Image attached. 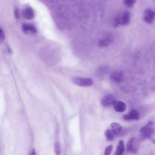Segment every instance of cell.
Returning a JSON list of instances; mask_svg holds the SVG:
<instances>
[{
	"mask_svg": "<svg viewBox=\"0 0 155 155\" xmlns=\"http://www.w3.org/2000/svg\"><path fill=\"white\" fill-rule=\"evenodd\" d=\"M154 134V128L153 123L149 121L146 125L143 126L140 130V136L142 139H150Z\"/></svg>",
	"mask_w": 155,
	"mask_h": 155,
	"instance_id": "6da1fadb",
	"label": "cell"
},
{
	"mask_svg": "<svg viewBox=\"0 0 155 155\" xmlns=\"http://www.w3.org/2000/svg\"><path fill=\"white\" fill-rule=\"evenodd\" d=\"M139 141L136 137H131L127 143V150L131 153H136L139 148Z\"/></svg>",
	"mask_w": 155,
	"mask_h": 155,
	"instance_id": "7a4b0ae2",
	"label": "cell"
},
{
	"mask_svg": "<svg viewBox=\"0 0 155 155\" xmlns=\"http://www.w3.org/2000/svg\"><path fill=\"white\" fill-rule=\"evenodd\" d=\"M72 81L76 85L81 87H89L93 84V80L90 78L75 77L73 78Z\"/></svg>",
	"mask_w": 155,
	"mask_h": 155,
	"instance_id": "3957f363",
	"label": "cell"
},
{
	"mask_svg": "<svg viewBox=\"0 0 155 155\" xmlns=\"http://www.w3.org/2000/svg\"><path fill=\"white\" fill-rule=\"evenodd\" d=\"M130 19V15L128 12H125L120 16L117 17L114 21L116 26L118 25H127L129 23Z\"/></svg>",
	"mask_w": 155,
	"mask_h": 155,
	"instance_id": "277c9868",
	"label": "cell"
},
{
	"mask_svg": "<svg viewBox=\"0 0 155 155\" xmlns=\"http://www.w3.org/2000/svg\"><path fill=\"white\" fill-rule=\"evenodd\" d=\"M116 101V97L113 94H107L104 96L101 101V104L104 107H110L113 105L114 103Z\"/></svg>",
	"mask_w": 155,
	"mask_h": 155,
	"instance_id": "5b68a950",
	"label": "cell"
},
{
	"mask_svg": "<svg viewBox=\"0 0 155 155\" xmlns=\"http://www.w3.org/2000/svg\"><path fill=\"white\" fill-rule=\"evenodd\" d=\"M143 21L148 23L151 24L153 22L155 18V12L150 9H147L143 13Z\"/></svg>",
	"mask_w": 155,
	"mask_h": 155,
	"instance_id": "8992f818",
	"label": "cell"
},
{
	"mask_svg": "<svg viewBox=\"0 0 155 155\" xmlns=\"http://www.w3.org/2000/svg\"><path fill=\"white\" fill-rule=\"evenodd\" d=\"M140 117V114L139 111L135 109L131 110L128 114L124 116V119L126 120H138Z\"/></svg>",
	"mask_w": 155,
	"mask_h": 155,
	"instance_id": "52a82bcc",
	"label": "cell"
},
{
	"mask_svg": "<svg viewBox=\"0 0 155 155\" xmlns=\"http://www.w3.org/2000/svg\"><path fill=\"white\" fill-rule=\"evenodd\" d=\"M110 78L113 81L116 83H120L124 79V74L122 71H114L111 73Z\"/></svg>",
	"mask_w": 155,
	"mask_h": 155,
	"instance_id": "ba28073f",
	"label": "cell"
},
{
	"mask_svg": "<svg viewBox=\"0 0 155 155\" xmlns=\"http://www.w3.org/2000/svg\"><path fill=\"white\" fill-rule=\"evenodd\" d=\"M113 108L114 110L119 113L124 112L127 109V105L126 104L120 101H116L114 104H113Z\"/></svg>",
	"mask_w": 155,
	"mask_h": 155,
	"instance_id": "9c48e42d",
	"label": "cell"
},
{
	"mask_svg": "<svg viewBox=\"0 0 155 155\" xmlns=\"http://www.w3.org/2000/svg\"><path fill=\"white\" fill-rule=\"evenodd\" d=\"M22 29L24 33L27 35L34 34L36 32V29L35 27L31 24H24L22 26Z\"/></svg>",
	"mask_w": 155,
	"mask_h": 155,
	"instance_id": "30bf717a",
	"label": "cell"
},
{
	"mask_svg": "<svg viewBox=\"0 0 155 155\" xmlns=\"http://www.w3.org/2000/svg\"><path fill=\"white\" fill-rule=\"evenodd\" d=\"M22 16L27 19H31L34 17V12L31 8L27 7L22 10Z\"/></svg>",
	"mask_w": 155,
	"mask_h": 155,
	"instance_id": "8fae6325",
	"label": "cell"
},
{
	"mask_svg": "<svg viewBox=\"0 0 155 155\" xmlns=\"http://www.w3.org/2000/svg\"><path fill=\"white\" fill-rule=\"evenodd\" d=\"M113 41V37L112 36V35H108L105 38H104L103 39L99 41V45L101 47H107L110 45L112 43Z\"/></svg>",
	"mask_w": 155,
	"mask_h": 155,
	"instance_id": "7c38bea8",
	"label": "cell"
},
{
	"mask_svg": "<svg viewBox=\"0 0 155 155\" xmlns=\"http://www.w3.org/2000/svg\"><path fill=\"white\" fill-rule=\"evenodd\" d=\"M122 130L121 125L116 122H113L111 124V130L114 135H118Z\"/></svg>",
	"mask_w": 155,
	"mask_h": 155,
	"instance_id": "4fadbf2b",
	"label": "cell"
},
{
	"mask_svg": "<svg viewBox=\"0 0 155 155\" xmlns=\"http://www.w3.org/2000/svg\"><path fill=\"white\" fill-rule=\"evenodd\" d=\"M125 150V144L123 140H120L117 147L115 155H122Z\"/></svg>",
	"mask_w": 155,
	"mask_h": 155,
	"instance_id": "5bb4252c",
	"label": "cell"
},
{
	"mask_svg": "<svg viewBox=\"0 0 155 155\" xmlns=\"http://www.w3.org/2000/svg\"><path fill=\"white\" fill-rule=\"evenodd\" d=\"M105 136L108 141H113L114 139V134L111 130H105Z\"/></svg>",
	"mask_w": 155,
	"mask_h": 155,
	"instance_id": "9a60e30c",
	"label": "cell"
},
{
	"mask_svg": "<svg viewBox=\"0 0 155 155\" xmlns=\"http://www.w3.org/2000/svg\"><path fill=\"white\" fill-rule=\"evenodd\" d=\"M54 151L56 155H60L61 152V146L60 144L58 142H55L54 143Z\"/></svg>",
	"mask_w": 155,
	"mask_h": 155,
	"instance_id": "2e32d148",
	"label": "cell"
},
{
	"mask_svg": "<svg viewBox=\"0 0 155 155\" xmlns=\"http://www.w3.org/2000/svg\"><path fill=\"white\" fill-rule=\"evenodd\" d=\"M136 0H124V4L128 7H132L136 3Z\"/></svg>",
	"mask_w": 155,
	"mask_h": 155,
	"instance_id": "e0dca14e",
	"label": "cell"
},
{
	"mask_svg": "<svg viewBox=\"0 0 155 155\" xmlns=\"http://www.w3.org/2000/svg\"><path fill=\"white\" fill-rule=\"evenodd\" d=\"M113 150V145H110L105 148L104 155H110Z\"/></svg>",
	"mask_w": 155,
	"mask_h": 155,
	"instance_id": "ac0fdd59",
	"label": "cell"
},
{
	"mask_svg": "<svg viewBox=\"0 0 155 155\" xmlns=\"http://www.w3.org/2000/svg\"><path fill=\"white\" fill-rule=\"evenodd\" d=\"M0 36H1V40L2 41V40L4 39V37H5V35H4V32H3V30H2V28H1V31H0Z\"/></svg>",
	"mask_w": 155,
	"mask_h": 155,
	"instance_id": "d6986e66",
	"label": "cell"
},
{
	"mask_svg": "<svg viewBox=\"0 0 155 155\" xmlns=\"http://www.w3.org/2000/svg\"><path fill=\"white\" fill-rule=\"evenodd\" d=\"M30 155H36L35 150H32V151H31L30 152Z\"/></svg>",
	"mask_w": 155,
	"mask_h": 155,
	"instance_id": "ffe728a7",
	"label": "cell"
},
{
	"mask_svg": "<svg viewBox=\"0 0 155 155\" xmlns=\"http://www.w3.org/2000/svg\"><path fill=\"white\" fill-rule=\"evenodd\" d=\"M15 13V14H16V18H18V10H16Z\"/></svg>",
	"mask_w": 155,
	"mask_h": 155,
	"instance_id": "44dd1931",
	"label": "cell"
}]
</instances>
